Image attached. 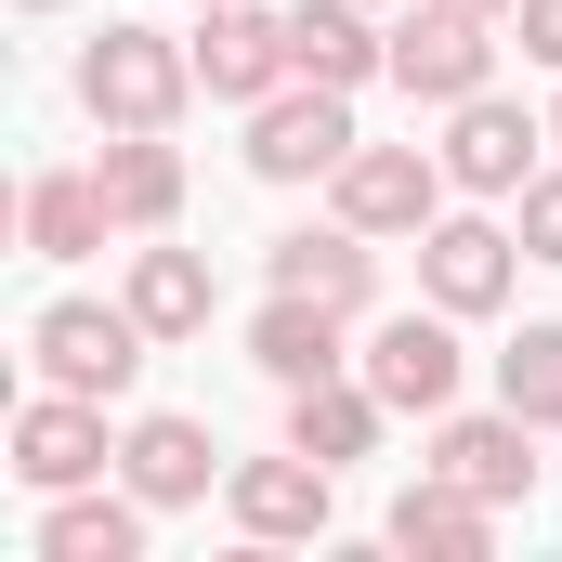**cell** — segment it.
<instances>
[{
    "instance_id": "1",
    "label": "cell",
    "mask_w": 562,
    "mask_h": 562,
    "mask_svg": "<svg viewBox=\"0 0 562 562\" xmlns=\"http://www.w3.org/2000/svg\"><path fill=\"white\" fill-rule=\"evenodd\" d=\"M79 105L105 132H170L196 105V40H157V26H105L79 53Z\"/></svg>"
},
{
    "instance_id": "2",
    "label": "cell",
    "mask_w": 562,
    "mask_h": 562,
    "mask_svg": "<svg viewBox=\"0 0 562 562\" xmlns=\"http://www.w3.org/2000/svg\"><path fill=\"white\" fill-rule=\"evenodd\" d=\"M144 340H157V327H144L132 301H53V314L26 327L40 380H53V393H92V406H119L144 380Z\"/></svg>"
},
{
    "instance_id": "3",
    "label": "cell",
    "mask_w": 562,
    "mask_h": 562,
    "mask_svg": "<svg viewBox=\"0 0 562 562\" xmlns=\"http://www.w3.org/2000/svg\"><path fill=\"white\" fill-rule=\"evenodd\" d=\"M353 92H327V79H288L249 105V170L262 183H340V157H353Z\"/></svg>"
},
{
    "instance_id": "4",
    "label": "cell",
    "mask_w": 562,
    "mask_h": 562,
    "mask_svg": "<svg viewBox=\"0 0 562 562\" xmlns=\"http://www.w3.org/2000/svg\"><path fill=\"white\" fill-rule=\"evenodd\" d=\"M458 327H471V314H445V301H431V314H380V327H367V353H353V367H367V393H380L393 419H445V406H458V367H471V353H458Z\"/></svg>"
},
{
    "instance_id": "5",
    "label": "cell",
    "mask_w": 562,
    "mask_h": 562,
    "mask_svg": "<svg viewBox=\"0 0 562 562\" xmlns=\"http://www.w3.org/2000/svg\"><path fill=\"white\" fill-rule=\"evenodd\" d=\"M393 79H406L419 105H471V92H497V13H471V0H419V13L393 26Z\"/></svg>"
},
{
    "instance_id": "6",
    "label": "cell",
    "mask_w": 562,
    "mask_h": 562,
    "mask_svg": "<svg viewBox=\"0 0 562 562\" xmlns=\"http://www.w3.org/2000/svg\"><path fill=\"white\" fill-rule=\"evenodd\" d=\"M327 196H340V223H367V236H431V223H445V144H353Z\"/></svg>"
},
{
    "instance_id": "7",
    "label": "cell",
    "mask_w": 562,
    "mask_h": 562,
    "mask_svg": "<svg viewBox=\"0 0 562 562\" xmlns=\"http://www.w3.org/2000/svg\"><path fill=\"white\" fill-rule=\"evenodd\" d=\"M537 144H550V119H524L510 92H471V105H445V183L458 196H524L550 170Z\"/></svg>"
},
{
    "instance_id": "8",
    "label": "cell",
    "mask_w": 562,
    "mask_h": 562,
    "mask_svg": "<svg viewBox=\"0 0 562 562\" xmlns=\"http://www.w3.org/2000/svg\"><path fill=\"white\" fill-rule=\"evenodd\" d=\"M105 458H119V445H105V406H92V393H53V380H40V393L13 406V484L66 497V484H105Z\"/></svg>"
},
{
    "instance_id": "9",
    "label": "cell",
    "mask_w": 562,
    "mask_h": 562,
    "mask_svg": "<svg viewBox=\"0 0 562 562\" xmlns=\"http://www.w3.org/2000/svg\"><path fill=\"white\" fill-rule=\"evenodd\" d=\"M196 92H210V105H262V92H288V13H262V0H210V13H196Z\"/></svg>"
},
{
    "instance_id": "10",
    "label": "cell",
    "mask_w": 562,
    "mask_h": 562,
    "mask_svg": "<svg viewBox=\"0 0 562 562\" xmlns=\"http://www.w3.org/2000/svg\"><path fill=\"white\" fill-rule=\"evenodd\" d=\"M327 484H340V471L301 458V445H288V458H236V471H223L236 537H249V550H301V537H327Z\"/></svg>"
},
{
    "instance_id": "11",
    "label": "cell",
    "mask_w": 562,
    "mask_h": 562,
    "mask_svg": "<svg viewBox=\"0 0 562 562\" xmlns=\"http://www.w3.org/2000/svg\"><path fill=\"white\" fill-rule=\"evenodd\" d=\"M510 276H524V236H510V223H484V210H445V223L419 236V288L445 301V314H497Z\"/></svg>"
},
{
    "instance_id": "12",
    "label": "cell",
    "mask_w": 562,
    "mask_h": 562,
    "mask_svg": "<svg viewBox=\"0 0 562 562\" xmlns=\"http://www.w3.org/2000/svg\"><path fill=\"white\" fill-rule=\"evenodd\" d=\"M419 471L497 497V510H524V497H537V419H524V406H497V419H431V458H419Z\"/></svg>"
},
{
    "instance_id": "13",
    "label": "cell",
    "mask_w": 562,
    "mask_h": 562,
    "mask_svg": "<svg viewBox=\"0 0 562 562\" xmlns=\"http://www.w3.org/2000/svg\"><path fill=\"white\" fill-rule=\"evenodd\" d=\"M262 276L301 288V301H327V314H367V301H380V236H367V223H301V236H276Z\"/></svg>"
},
{
    "instance_id": "14",
    "label": "cell",
    "mask_w": 562,
    "mask_h": 562,
    "mask_svg": "<svg viewBox=\"0 0 562 562\" xmlns=\"http://www.w3.org/2000/svg\"><path fill=\"white\" fill-rule=\"evenodd\" d=\"M393 66V26L367 0H301L288 13V79H327V92H367Z\"/></svg>"
},
{
    "instance_id": "15",
    "label": "cell",
    "mask_w": 562,
    "mask_h": 562,
    "mask_svg": "<svg viewBox=\"0 0 562 562\" xmlns=\"http://www.w3.org/2000/svg\"><path fill=\"white\" fill-rule=\"evenodd\" d=\"M353 314H327V301H301V288H276L262 314H249V367L276 380V393H301V380H340L353 367V340H340Z\"/></svg>"
},
{
    "instance_id": "16",
    "label": "cell",
    "mask_w": 562,
    "mask_h": 562,
    "mask_svg": "<svg viewBox=\"0 0 562 562\" xmlns=\"http://www.w3.org/2000/svg\"><path fill=\"white\" fill-rule=\"evenodd\" d=\"M210 471H223L210 419H132V431H119V484H132L144 510H183V497H210Z\"/></svg>"
},
{
    "instance_id": "17",
    "label": "cell",
    "mask_w": 562,
    "mask_h": 562,
    "mask_svg": "<svg viewBox=\"0 0 562 562\" xmlns=\"http://www.w3.org/2000/svg\"><path fill=\"white\" fill-rule=\"evenodd\" d=\"M92 183H105L119 236H170V210H183V144H170V132H105Z\"/></svg>"
},
{
    "instance_id": "18",
    "label": "cell",
    "mask_w": 562,
    "mask_h": 562,
    "mask_svg": "<svg viewBox=\"0 0 562 562\" xmlns=\"http://www.w3.org/2000/svg\"><path fill=\"white\" fill-rule=\"evenodd\" d=\"M393 550H406V562H484V550H497V497L419 471V484L393 497Z\"/></svg>"
},
{
    "instance_id": "19",
    "label": "cell",
    "mask_w": 562,
    "mask_h": 562,
    "mask_svg": "<svg viewBox=\"0 0 562 562\" xmlns=\"http://www.w3.org/2000/svg\"><path fill=\"white\" fill-rule=\"evenodd\" d=\"M380 393H367V367H340V380H301L288 393V445L301 458H327V471H353V458H380Z\"/></svg>"
},
{
    "instance_id": "20",
    "label": "cell",
    "mask_w": 562,
    "mask_h": 562,
    "mask_svg": "<svg viewBox=\"0 0 562 562\" xmlns=\"http://www.w3.org/2000/svg\"><path fill=\"white\" fill-rule=\"evenodd\" d=\"M105 236H119V210H105L92 170H40V183H26V249H40V262H92Z\"/></svg>"
},
{
    "instance_id": "21",
    "label": "cell",
    "mask_w": 562,
    "mask_h": 562,
    "mask_svg": "<svg viewBox=\"0 0 562 562\" xmlns=\"http://www.w3.org/2000/svg\"><path fill=\"white\" fill-rule=\"evenodd\" d=\"M40 562H144V497H92V484H66V497L40 510Z\"/></svg>"
},
{
    "instance_id": "22",
    "label": "cell",
    "mask_w": 562,
    "mask_h": 562,
    "mask_svg": "<svg viewBox=\"0 0 562 562\" xmlns=\"http://www.w3.org/2000/svg\"><path fill=\"white\" fill-rule=\"evenodd\" d=\"M119 301H132L157 340H196V327H210V262H196V249H132V288H119Z\"/></svg>"
},
{
    "instance_id": "23",
    "label": "cell",
    "mask_w": 562,
    "mask_h": 562,
    "mask_svg": "<svg viewBox=\"0 0 562 562\" xmlns=\"http://www.w3.org/2000/svg\"><path fill=\"white\" fill-rule=\"evenodd\" d=\"M497 406H524L537 431H562V314H550V327H524V340L497 353Z\"/></svg>"
},
{
    "instance_id": "24",
    "label": "cell",
    "mask_w": 562,
    "mask_h": 562,
    "mask_svg": "<svg viewBox=\"0 0 562 562\" xmlns=\"http://www.w3.org/2000/svg\"><path fill=\"white\" fill-rule=\"evenodd\" d=\"M510 236H524V262H550V276H562V170H537V183L510 196Z\"/></svg>"
},
{
    "instance_id": "25",
    "label": "cell",
    "mask_w": 562,
    "mask_h": 562,
    "mask_svg": "<svg viewBox=\"0 0 562 562\" xmlns=\"http://www.w3.org/2000/svg\"><path fill=\"white\" fill-rule=\"evenodd\" d=\"M510 26H524V66H562V0H510Z\"/></svg>"
},
{
    "instance_id": "26",
    "label": "cell",
    "mask_w": 562,
    "mask_h": 562,
    "mask_svg": "<svg viewBox=\"0 0 562 562\" xmlns=\"http://www.w3.org/2000/svg\"><path fill=\"white\" fill-rule=\"evenodd\" d=\"M26 13H66V0H26Z\"/></svg>"
},
{
    "instance_id": "27",
    "label": "cell",
    "mask_w": 562,
    "mask_h": 562,
    "mask_svg": "<svg viewBox=\"0 0 562 562\" xmlns=\"http://www.w3.org/2000/svg\"><path fill=\"white\" fill-rule=\"evenodd\" d=\"M471 13H510V0H471Z\"/></svg>"
},
{
    "instance_id": "28",
    "label": "cell",
    "mask_w": 562,
    "mask_h": 562,
    "mask_svg": "<svg viewBox=\"0 0 562 562\" xmlns=\"http://www.w3.org/2000/svg\"><path fill=\"white\" fill-rule=\"evenodd\" d=\"M550 144H562V105H550Z\"/></svg>"
},
{
    "instance_id": "29",
    "label": "cell",
    "mask_w": 562,
    "mask_h": 562,
    "mask_svg": "<svg viewBox=\"0 0 562 562\" xmlns=\"http://www.w3.org/2000/svg\"><path fill=\"white\" fill-rule=\"evenodd\" d=\"M196 13H210V0H196Z\"/></svg>"
}]
</instances>
